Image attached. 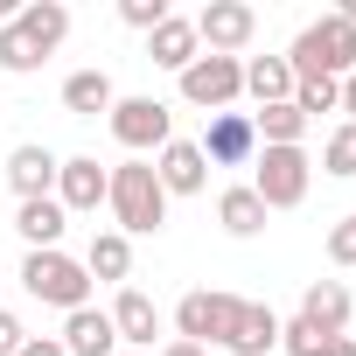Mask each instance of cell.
<instances>
[{
    "label": "cell",
    "instance_id": "cell-28",
    "mask_svg": "<svg viewBox=\"0 0 356 356\" xmlns=\"http://www.w3.org/2000/svg\"><path fill=\"white\" fill-rule=\"evenodd\" d=\"M119 22L140 29V35H154V29L168 22V0H119Z\"/></svg>",
    "mask_w": 356,
    "mask_h": 356
},
{
    "label": "cell",
    "instance_id": "cell-16",
    "mask_svg": "<svg viewBox=\"0 0 356 356\" xmlns=\"http://www.w3.org/2000/svg\"><path fill=\"white\" fill-rule=\"evenodd\" d=\"M70 356H119V335H112V314L105 307H77L63 314V335H56Z\"/></svg>",
    "mask_w": 356,
    "mask_h": 356
},
{
    "label": "cell",
    "instance_id": "cell-3",
    "mask_svg": "<svg viewBox=\"0 0 356 356\" xmlns=\"http://www.w3.org/2000/svg\"><path fill=\"white\" fill-rule=\"evenodd\" d=\"M22 286H29L35 300L63 307V314L91 307V273H84V259H70L63 245H56V252H29V259H22Z\"/></svg>",
    "mask_w": 356,
    "mask_h": 356
},
{
    "label": "cell",
    "instance_id": "cell-22",
    "mask_svg": "<svg viewBox=\"0 0 356 356\" xmlns=\"http://www.w3.org/2000/svg\"><path fill=\"white\" fill-rule=\"evenodd\" d=\"M84 273H91V286H98V280H112V286H119V280L133 273V238L98 231V238H91V252H84Z\"/></svg>",
    "mask_w": 356,
    "mask_h": 356
},
{
    "label": "cell",
    "instance_id": "cell-5",
    "mask_svg": "<svg viewBox=\"0 0 356 356\" xmlns=\"http://www.w3.org/2000/svg\"><path fill=\"white\" fill-rule=\"evenodd\" d=\"M182 98L203 112H231L245 98V56H196L182 70Z\"/></svg>",
    "mask_w": 356,
    "mask_h": 356
},
{
    "label": "cell",
    "instance_id": "cell-32",
    "mask_svg": "<svg viewBox=\"0 0 356 356\" xmlns=\"http://www.w3.org/2000/svg\"><path fill=\"white\" fill-rule=\"evenodd\" d=\"M314 356H356V335H328V342H321Z\"/></svg>",
    "mask_w": 356,
    "mask_h": 356
},
{
    "label": "cell",
    "instance_id": "cell-26",
    "mask_svg": "<svg viewBox=\"0 0 356 356\" xmlns=\"http://www.w3.org/2000/svg\"><path fill=\"white\" fill-rule=\"evenodd\" d=\"M321 168L335 175V182H356V126H349V119L328 133V147H321Z\"/></svg>",
    "mask_w": 356,
    "mask_h": 356
},
{
    "label": "cell",
    "instance_id": "cell-9",
    "mask_svg": "<svg viewBox=\"0 0 356 356\" xmlns=\"http://www.w3.org/2000/svg\"><path fill=\"white\" fill-rule=\"evenodd\" d=\"M196 147H203V161H210V168H245V161L259 154L252 112H217V119H210V133H203Z\"/></svg>",
    "mask_w": 356,
    "mask_h": 356
},
{
    "label": "cell",
    "instance_id": "cell-4",
    "mask_svg": "<svg viewBox=\"0 0 356 356\" xmlns=\"http://www.w3.org/2000/svg\"><path fill=\"white\" fill-rule=\"evenodd\" d=\"M252 168H259V175H252V196H259L266 210H300V203H307L314 168H307L300 147H259Z\"/></svg>",
    "mask_w": 356,
    "mask_h": 356
},
{
    "label": "cell",
    "instance_id": "cell-13",
    "mask_svg": "<svg viewBox=\"0 0 356 356\" xmlns=\"http://www.w3.org/2000/svg\"><path fill=\"white\" fill-rule=\"evenodd\" d=\"M217 349H231V356H273V349H280V314H273L266 300H245Z\"/></svg>",
    "mask_w": 356,
    "mask_h": 356
},
{
    "label": "cell",
    "instance_id": "cell-15",
    "mask_svg": "<svg viewBox=\"0 0 356 356\" xmlns=\"http://www.w3.org/2000/svg\"><path fill=\"white\" fill-rule=\"evenodd\" d=\"M56 154L49 147H15L8 154V189L22 196V203H35V196H56Z\"/></svg>",
    "mask_w": 356,
    "mask_h": 356
},
{
    "label": "cell",
    "instance_id": "cell-20",
    "mask_svg": "<svg viewBox=\"0 0 356 356\" xmlns=\"http://www.w3.org/2000/svg\"><path fill=\"white\" fill-rule=\"evenodd\" d=\"M112 105H119V91H112L105 70H77V77H63V112L98 119V112H112Z\"/></svg>",
    "mask_w": 356,
    "mask_h": 356
},
{
    "label": "cell",
    "instance_id": "cell-8",
    "mask_svg": "<svg viewBox=\"0 0 356 356\" xmlns=\"http://www.w3.org/2000/svg\"><path fill=\"white\" fill-rule=\"evenodd\" d=\"M252 35H259V15L245 8V0H210V8L196 15V42H210V56H238Z\"/></svg>",
    "mask_w": 356,
    "mask_h": 356
},
{
    "label": "cell",
    "instance_id": "cell-24",
    "mask_svg": "<svg viewBox=\"0 0 356 356\" xmlns=\"http://www.w3.org/2000/svg\"><path fill=\"white\" fill-rule=\"evenodd\" d=\"M252 133H259V147H300L307 119H300V105L286 98V105H259V112H252Z\"/></svg>",
    "mask_w": 356,
    "mask_h": 356
},
{
    "label": "cell",
    "instance_id": "cell-30",
    "mask_svg": "<svg viewBox=\"0 0 356 356\" xmlns=\"http://www.w3.org/2000/svg\"><path fill=\"white\" fill-rule=\"evenodd\" d=\"M22 342H29L22 314H8V307H0V356H22Z\"/></svg>",
    "mask_w": 356,
    "mask_h": 356
},
{
    "label": "cell",
    "instance_id": "cell-31",
    "mask_svg": "<svg viewBox=\"0 0 356 356\" xmlns=\"http://www.w3.org/2000/svg\"><path fill=\"white\" fill-rule=\"evenodd\" d=\"M22 356H70V349H63L56 335H29V342H22Z\"/></svg>",
    "mask_w": 356,
    "mask_h": 356
},
{
    "label": "cell",
    "instance_id": "cell-33",
    "mask_svg": "<svg viewBox=\"0 0 356 356\" xmlns=\"http://www.w3.org/2000/svg\"><path fill=\"white\" fill-rule=\"evenodd\" d=\"M161 356H210L203 342H182V335H175V342H161Z\"/></svg>",
    "mask_w": 356,
    "mask_h": 356
},
{
    "label": "cell",
    "instance_id": "cell-34",
    "mask_svg": "<svg viewBox=\"0 0 356 356\" xmlns=\"http://www.w3.org/2000/svg\"><path fill=\"white\" fill-rule=\"evenodd\" d=\"M119 356H140V349H119Z\"/></svg>",
    "mask_w": 356,
    "mask_h": 356
},
{
    "label": "cell",
    "instance_id": "cell-10",
    "mask_svg": "<svg viewBox=\"0 0 356 356\" xmlns=\"http://www.w3.org/2000/svg\"><path fill=\"white\" fill-rule=\"evenodd\" d=\"M105 314H112V335H119V349H140V356L154 349V335H161V307H154L140 286H119V300H112Z\"/></svg>",
    "mask_w": 356,
    "mask_h": 356
},
{
    "label": "cell",
    "instance_id": "cell-27",
    "mask_svg": "<svg viewBox=\"0 0 356 356\" xmlns=\"http://www.w3.org/2000/svg\"><path fill=\"white\" fill-rule=\"evenodd\" d=\"M293 105H300V119L342 112V84H335V77H307V84H293Z\"/></svg>",
    "mask_w": 356,
    "mask_h": 356
},
{
    "label": "cell",
    "instance_id": "cell-18",
    "mask_svg": "<svg viewBox=\"0 0 356 356\" xmlns=\"http://www.w3.org/2000/svg\"><path fill=\"white\" fill-rule=\"evenodd\" d=\"M15 29H22L42 56H56V42L70 35V8H63V0H29V8H15Z\"/></svg>",
    "mask_w": 356,
    "mask_h": 356
},
{
    "label": "cell",
    "instance_id": "cell-2",
    "mask_svg": "<svg viewBox=\"0 0 356 356\" xmlns=\"http://www.w3.org/2000/svg\"><path fill=\"white\" fill-rule=\"evenodd\" d=\"M286 70H293V84H307V77H349L356 70V29L342 22V15H321V22H307L300 35H293V49H286Z\"/></svg>",
    "mask_w": 356,
    "mask_h": 356
},
{
    "label": "cell",
    "instance_id": "cell-19",
    "mask_svg": "<svg viewBox=\"0 0 356 356\" xmlns=\"http://www.w3.org/2000/svg\"><path fill=\"white\" fill-rule=\"evenodd\" d=\"M63 224H70V217H63V203H56V196H35V203H22V210H15V231L29 238V252H56Z\"/></svg>",
    "mask_w": 356,
    "mask_h": 356
},
{
    "label": "cell",
    "instance_id": "cell-12",
    "mask_svg": "<svg viewBox=\"0 0 356 356\" xmlns=\"http://www.w3.org/2000/svg\"><path fill=\"white\" fill-rule=\"evenodd\" d=\"M154 175H161V189H168V196H203L210 161H203L196 140H168V147L154 154Z\"/></svg>",
    "mask_w": 356,
    "mask_h": 356
},
{
    "label": "cell",
    "instance_id": "cell-6",
    "mask_svg": "<svg viewBox=\"0 0 356 356\" xmlns=\"http://www.w3.org/2000/svg\"><path fill=\"white\" fill-rule=\"evenodd\" d=\"M105 119H112V140H119L126 154H161V147L175 140V119H168L161 98H119Z\"/></svg>",
    "mask_w": 356,
    "mask_h": 356
},
{
    "label": "cell",
    "instance_id": "cell-14",
    "mask_svg": "<svg viewBox=\"0 0 356 356\" xmlns=\"http://www.w3.org/2000/svg\"><path fill=\"white\" fill-rule=\"evenodd\" d=\"M349 314H356V300H349L342 280H307V293H300V321H307L314 335H342Z\"/></svg>",
    "mask_w": 356,
    "mask_h": 356
},
{
    "label": "cell",
    "instance_id": "cell-1",
    "mask_svg": "<svg viewBox=\"0 0 356 356\" xmlns=\"http://www.w3.org/2000/svg\"><path fill=\"white\" fill-rule=\"evenodd\" d=\"M105 203L119 217V238H147V231L168 224V189H161L154 161H119L112 182H105Z\"/></svg>",
    "mask_w": 356,
    "mask_h": 356
},
{
    "label": "cell",
    "instance_id": "cell-21",
    "mask_svg": "<svg viewBox=\"0 0 356 356\" xmlns=\"http://www.w3.org/2000/svg\"><path fill=\"white\" fill-rule=\"evenodd\" d=\"M266 217H273V210H266V203L252 196V182H245V189H224V196H217V224H224L231 238H259V231H266Z\"/></svg>",
    "mask_w": 356,
    "mask_h": 356
},
{
    "label": "cell",
    "instance_id": "cell-29",
    "mask_svg": "<svg viewBox=\"0 0 356 356\" xmlns=\"http://www.w3.org/2000/svg\"><path fill=\"white\" fill-rule=\"evenodd\" d=\"M328 266H356V217H342V224H328Z\"/></svg>",
    "mask_w": 356,
    "mask_h": 356
},
{
    "label": "cell",
    "instance_id": "cell-11",
    "mask_svg": "<svg viewBox=\"0 0 356 356\" xmlns=\"http://www.w3.org/2000/svg\"><path fill=\"white\" fill-rule=\"evenodd\" d=\"M105 182H112V168H98V154H70V161L56 168V203H63V217H70V210H98V203H105Z\"/></svg>",
    "mask_w": 356,
    "mask_h": 356
},
{
    "label": "cell",
    "instance_id": "cell-17",
    "mask_svg": "<svg viewBox=\"0 0 356 356\" xmlns=\"http://www.w3.org/2000/svg\"><path fill=\"white\" fill-rule=\"evenodd\" d=\"M147 56L161 63V70H175V77H182L196 56H203V42H196V22H182V15H168L154 35H147Z\"/></svg>",
    "mask_w": 356,
    "mask_h": 356
},
{
    "label": "cell",
    "instance_id": "cell-25",
    "mask_svg": "<svg viewBox=\"0 0 356 356\" xmlns=\"http://www.w3.org/2000/svg\"><path fill=\"white\" fill-rule=\"evenodd\" d=\"M42 63H49V56H42V49H35V42H29V35L15 29V22H0V70L29 77V70H42Z\"/></svg>",
    "mask_w": 356,
    "mask_h": 356
},
{
    "label": "cell",
    "instance_id": "cell-7",
    "mask_svg": "<svg viewBox=\"0 0 356 356\" xmlns=\"http://www.w3.org/2000/svg\"><path fill=\"white\" fill-rule=\"evenodd\" d=\"M238 293H217V286H196V293H182V307H175V335L182 342H203V349H217L224 342V328L238 321Z\"/></svg>",
    "mask_w": 356,
    "mask_h": 356
},
{
    "label": "cell",
    "instance_id": "cell-23",
    "mask_svg": "<svg viewBox=\"0 0 356 356\" xmlns=\"http://www.w3.org/2000/svg\"><path fill=\"white\" fill-rule=\"evenodd\" d=\"M245 91H252L259 105H286V98H293V70H286V56H252V63H245Z\"/></svg>",
    "mask_w": 356,
    "mask_h": 356
}]
</instances>
